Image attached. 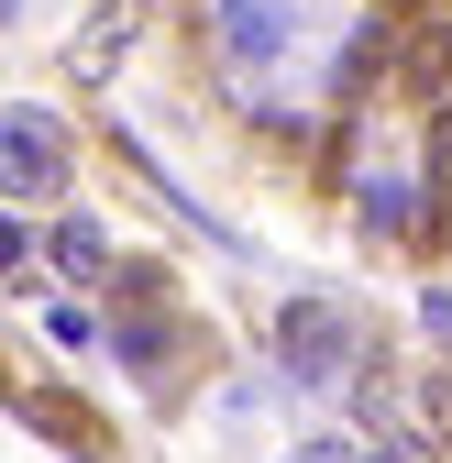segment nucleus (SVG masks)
Wrapping results in <instances>:
<instances>
[{
    "label": "nucleus",
    "instance_id": "423d86ee",
    "mask_svg": "<svg viewBox=\"0 0 452 463\" xmlns=\"http://www.w3.org/2000/svg\"><path fill=\"white\" fill-rule=\"evenodd\" d=\"M430 430L452 441V375H430Z\"/></svg>",
    "mask_w": 452,
    "mask_h": 463
},
{
    "label": "nucleus",
    "instance_id": "0eeeda50",
    "mask_svg": "<svg viewBox=\"0 0 452 463\" xmlns=\"http://www.w3.org/2000/svg\"><path fill=\"white\" fill-rule=\"evenodd\" d=\"M298 463H364V452H353V441H309Z\"/></svg>",
    "mask_w": 452,
    "mask_h": 463
},
{
    "label": "nucleus",
    "instance_id": "f257e3e1",
    "mask_svg": "<svg viewBox=\"0 0 452 463\" xmlns=\"http://www.w3.org/2000/svg\"><path fill=\"white\" fill-rule=\"evenodd\" d=\"M276 364H287L298 386H343V375H364V331L331 298H287L276 309Z\"/></svg>",
    "mask_w": 452,
    "mask_h": 463
},
{
    "label": "nucleus",
    "instance_id": "6e6552de",
    "mask_svg": "<svg viewBox=\"0 0 452 463\" xmlns=\"http://www.w3.org/2000/svg\"><path fill=\"white\" fill-rule=\"evenodd\" d=\"M375 23H419V0H375Z\"/></svg>",
    "mask_w": 452,
    "mask_h": 463
},
{
    "label": "nucleus",
    "instance_id": "20e7f679",
    "mask_svg": "<svg viewBox=\"0 0 452 463\" xmlns=\"http://www.w3.org/2000/svg\"><path fill=\"white\" fill-rule=\"evenodd\" d=\"M430 188L452 199V99H441V122H430Z\"/></svg>",
    "mask_w": 452,
    "mask_h": 463
},
{
    "label": "nucleus",
    "instance_id": "39448f33",
    "mask_svg": "<svg viewBox=\"0 0 452 463\" xmlns=\"http://www.w3.org/2000/svg\"><path fill=\"white\" fill-rule=\"evenodd\" d=\"M33 265V243H23V221H0V276H23Z\"/></svg>",
    "mask_w": 452,
    "mask_h": 463
},
{
    "label": "nucleus",
    "instance_id": "1a4fd4ad",
    "mask_svg": "<svg viewBox=\"0 0 452 463\" xmlns=\"http://www.w3.org/2000/svg\"><path fill=\"white\" fill-rule=\"evenodd\" d=\"M12 12H23V0H0V23H12Z\"/></svg>",
    "mask_w": 452,
    "mask_h": 463
},
{
    "label": "nucleus",
    "instance_id": "f03ea898",
    "mask_svg": "<svg viewBox=\"0 0 452 463\" xmlns=\"http://www.w3.org/2000/svg\"><path fill=\"white\" fill-rule=\"evenodd\" d=\"M55 188H67V144H55V122L12 110V122H0V199H55Z\"/></svg>",
    "mask_w": 452,
    "mask_h": 463
},
{
    "label": "nucleus",
    "instance_id": "7ed1b4c3",
    "mask_svg": "<svg viewBox=\"0 0 452 463\" xmlns=\"http://www.w3.org/2000/svg\"><path fill=\"white\" fill-rule=\"evenodd\" d=\"M55 265H67V276H99V265H110V243H99L89 221H67V232H55Z\"/></svg>",
    "mask_w": 452,
    "mask_h": 463
}]
</instances>
